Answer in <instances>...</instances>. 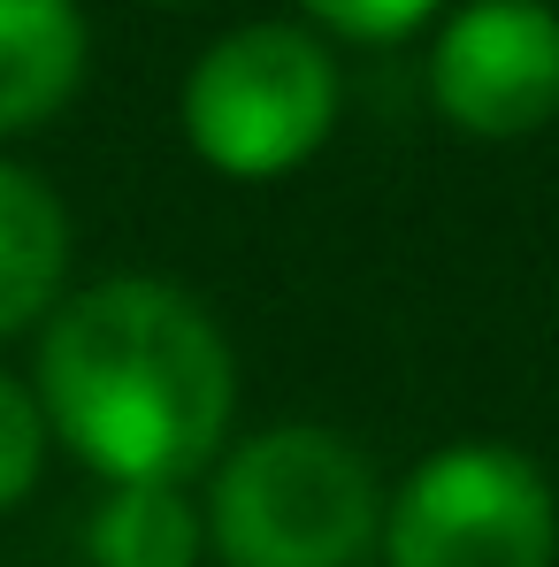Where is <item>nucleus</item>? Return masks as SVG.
Segmentation results:
<instances>
[{"mask_svg":"<svg viewBox=\"0 0 559 567\" xmlns=\"http://www.w3.org/2000/svg\"><path fill=\"white\" fill-rule=\"evenodd\" d=\"M322 31H338V39H361V47H383V39H406V31H422L445 0H299Z\"/></svg>","mask_w":559,"mask_h":567,"instance_id":"9d476101","label":"nucleus"},{"mask_svg":"<svg viewBox=\"0 0 559 567\" xmlns=\"http://www.w3.org/2000/svg\"><path fill=\"white\" fill-rule=\"evenodd\" d=\"M429 100L467 138H529L559 115V8L467 0L429 47Z\"/></svg>","mask_w":559,"mask_h":567,"instance_id":"39448f33","label":"nucleus"},{"mask_svg":"<svg viewBox=\"0 0 559 567\" xmlns=\"http://www.w3.org/2000/svg\"><path fill=\"white\" fill-rule=\"evenodd\" d=\"M383 567H552L559 491L529 453L460 437L414 461L383 506Z\"/></svg>","mask_w":559,"mask_h":567,"instance_id":"20e7f679","label":"nucleus"},{"mask_svg":"<svg viewBox=\"0 0 559 567\" xmlns=\"http://www.w3.org/2000/svg\"><path fill=\"white\" fill-rule=\"evenodd\" d=\"M207 514L185 498V483H115L85 522L93 567H199Z\"/></svg>","mask_w":559,"mask_h":567,"instance_id":"6e6552de","label":"nucleus"},{"mask_svg":"<svg viewBox=\"0 0 559 567\" xmlns=\"http://www.w3.org/2000/svg\"><path fill=\"white\" fill-rule=\"evenodd\" d=\"M154 8H191V0H154Z\"/></svg>","mask_w":559,"mask_h":567,"instance_id":"9b49d317","label":"nucleus"},{"mask_svg":"<svg viewBox=\"0 0 559 567\" xmlns=\"http://www.w3.org/2000/svg\"><path fill=\"white\" fill-rule=\"evenodd\" d=\"M31 391L46 430L115 483L199 475L238 414V361L215 315L162 277H107L46 315Z\"/></svg>","mask_w":559,"mask_h":567,"instance_id":"f257e3e1","label":"nucleus"},{"mask_svg":"<svg viewBox=\"0 0 559 567\" xmlns=\"http://www.w3.org/2000/svg\"><path fill=\"white\" fill-rule=\"evenodd\" d=\"M93 39L77 0H0V138L54 123L85 85Z\"/></svg>","mask_w":559,"mask_h":567,"instance_id":"423d86ee","label":"nucleus"},{"mask_svg":"<svg viewBox=\"0 0 559 567\" xmlns=\"http://www.w3.org/2000/svg\"><path fill=\"white\" fill-rule=\"evenodd\" d=\"M177 123L215 177H291L338 131V62L307 23H238L191 62Z\"/></svg>","mask_w":559,"mask_h":567,"instance_id":"7ed1b4c3","label":"nucleus"},{"mask_svg":"<svg viewBox=\"0 0 559 567\" xmlns=\"http://www.w3.org/2000/svg\"><path fill=\"white\" fill-rule=\"evenodd\" d=\"M70 284V207L23 162H0V338L62 307Z\"/></svg>","mask_w":559,"mask_h":567,"instance_id":"0eeeda50","label":"nucleus"},{"mask_svg":"<svg viewBox=\"0 0 559 567\" xmlns=\"http://www.w3.org/2000/svg\"><path fill=\"white\" fill-rule=\"evenodd\" d=\"M46 445H54V430H46L39 391H31V383H15L8 369H0V514H15V506L39 491Z\"/></svg>","mask_w":559,"mask_h":567,"instance_id":"1a4fd4ad","label":"nucleus"},{"mask_svg":"<svg viewBox=\"0 0 559 567\" xmlns=\"http://www.w3.org/2000/svg\"><path fill=\"white\" fill-rule=\"evenodd\" d=\"M391 491L345 430L277 422L222 453L207 483V545L222 567H361L383 545Z\"/></svg>","mask_w":559,"mask_h":567,"instance_id":"f03ea898","label":"nucleus"}]
</instances>
